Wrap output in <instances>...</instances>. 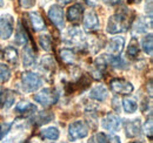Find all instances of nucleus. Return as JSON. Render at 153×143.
Wrapping results in <instances>:
<instances>
[{"label": "nucleus", "mask_w": 153, "mask_h": 143, "mask_svg": "<svg viewBox=\"0 0 153 143\" xmlns=\"http://www.w3.org/2000/svg\"><path fill=\"white\" fill-rule=\"evenodd\" d=\"M107 96H108V90L102 85H98L96 87H93L90 91V97L99 102H104L107 99Z\"/></svg>", "instance_id": "4468645a"}, {"label": "nucleus", "mask_w": 153, "mask_h": 143, "mask_svg": "<svg viewBox=\"0 0 153 143\" xmlns=\"http://www.w3.org/2000/svg\"><path fill=\"white\" fill-rule=\"evenodd\" d=\"M124 11L113 14L110 17L107 21V32L110 34H118L120 32L127 31L130 26V18H128V12L126 8H123Z\"/></svg>", "instance_id": "f257e3e1"}, {"label": "nucleus", "mask_w": 153, "mask_h": 143, "mask_svg": "<svg viewBox=\"0 0 153 143\" xmlns=\"http://www.w3.org/2000/svg\"><path fill=\"white\" fill-rule=\"evenodd\" d=\"M110 88L115 94L127 95L133 91V85L124 79H112L110 81Z\"/></svg>", "instance_id": "39448f33"}, {"label": "nucleus", "mask_w": 153, "mask_h": 143, "mask_svg": "<svg viewBox=\"0 0 153 143\" xmlns=\"http://www.w3.org/2000/svg\"><path fill=\"white\" fill-rule=\"evenodd\" d=\"M34 101L40 103L42 107H50L58 102L59 94L54 88H45L33 96Z\"/></svg>", "instance_id": "f03ea898"}, {"label": "nucleus", "mask_w": 153, "mask_h": 143, "mask_svg": "<svg viewBox=\"0 0 153 143\" xmlns=\"http://www.w3.org/2000/svg\"><path fill=\"white\" fill-rule=\"evenodd\" d=\"M37 110V107L30 102H20L16 106V111L19 114H33Z\"/></svg>", "instance_id": "412c9836"}, {"label": "nucleus", "mask_w": 153, "mask_h": 143, "mask_svg": "<svg viewBox=\"0 0 153 143\" xmlns=\"http://www.w3.org/2000/svg\"><path fill=\"white\" fill-rule=\"evenodd\" d=\"M124 46H125V39L123 36H115L110 40L107 45V52L112 56H118L123 52Z\"/></svg>", "instance_id": "9b49d317"}, {"label": "nucleus", "mask_w": 153, "mask_h": 143, "mask_svg": "<svg viewBox=\"0 0 153 143\" xmlns=\"http://www.w3.org/2000/svg\"><path fill=\"white\" fill-rule=\"evenodd\" d=\"M124 127H125L126 136L130 137V139L140 136V134H141V123H140V120H139V119L125 121Z\"/></svg>", "instance_id": "9d476101"}, {"label": "nucleus", "mask_w": 153, "mask_h": 143, "mask_svg": "<svg viewBox=\"0 0 153 143\" xmlns=\"http://www.w3.org/2000/svg\"><path fill=\"white\" fill-rule=\"evenodd\" d=\"M130 143H143L141 141H134V142H130Z\"/></svg>", "instance_id": "79ce46f5"}, {"label": "nucleus", "mask_w": 153, "mask_h": 143, "mask_svg": "<svg viewBox=\"0 0 153 143\" xmlns=\"http://www.w3.org/2000/svg\"><path fill=\"white\" fill-rule=\"evenodd\" d=\"M39 45L42 49L45 51H51L52 49V38L48 35V34H45V35H40L39 36Z\"/></svg>", "instance_id": "bb28decb"}, {"label": "nucleus", "mask_w": 153, "mask_h": 143, "mask_svg": "<svg viewBox=\"0 0 153 143\" xmlns=\"http://www.w3.org/2000/svg\"><path fill=\"white\" fill-rule=\"evenodd\" d=\"M138 54H139V42L135 38H132V40L128 45V48H127V55L131 59H134L138 56Z\"/></svg>", "instance_id": "a878e982"}, {"label": "nucleus", "mask_w": 153, "mask_h": 143, "mask_svg": "<svg viewBox=\"0 0 153 143\" xmlns=\"http://www.w3.org/2000/svg\"><path fill=\"white\" fill-rule=\"evenodd\" d=\"M87 135H88V128L82 121H76L68 127V139L71 141L84 139Z\"/></svg>", "instance_id": "20e7f679"}, {"label": "nucleus", "mask_w": 153, "mask_h": 143, "mask_svg": "<svg viewBox=\"0 0 153 143\" xmlns=\"http://www.w3.org/2000/svg\"><path fill=\"white\" fill-rule=\"evenodd\" d=\"M59 130L56 127H48V128H45L40 131V136L42 139H46V140H51V141H56L59 139Z\"/></svg>", "instance_id": "a211bd4d"}, {"label": "nucleus", "mask_w": 153, "mask_h": 143, "mask_svg": "<svg viewBox=\"0 0 153 143\" xmlns=\"http://www.w3.org/2000/svg\"><path fill=\"white\" fill-rule=\"evenodd\" d=\"M67 35L70 38V42L76 47H85L86 45V39L81 29L78 27H71L67 32Z\"/></svg>", "instance_id": "1a4fd4ad"}, {"label": "nucleus", "mask_w": 153, "mask_h": 143, "mask_svg": "<svg viewBox=\"0 0 153 143\" xmlns=\"http://www.w3.org/2000/svg\"><path fill=\"white\" fill-rule=\"evenodd\" d=\"M19 5L22 8H32L36 5V0H19Z\"/></svg>", "instance_id": "f704fd0d"}, {"label": "nucleus", "mask_w": 153, "mask_h": 143, "mask_svg": "<svg viewBox=\"0 0 153 143\" xmlns=\"http://www.w3.org/2000/svg\"><path fill=\"white\" fill-rule=\"evenodd\" d=\"M105 4H107V5H111V6H113V5H118V4H120V1L121 0H102Z\"/></svg>", "instance_id": "e433bc0d"}, {"label": "nucleus", "mask_w": 153, "mask_h": 143, "mask_svg": "<svg viewBox=\"0 0 153 143\" xmlns=\"http://www.w3.org/2000/svg\"><path fill=\"white\" fill-rule=\"evenodd\" d=\"M2 56H4V59L6 61H8V62H11L13 65H16L18 62V52H17L16 48H13L11 46H8V47L5 48Z\"/></svg>", "instance_id": "aec40b11"}, {"label": "nucleus", "mask_w": 153, "mask_h": 143, "mask_svg": "<svg viewBox=\"0 0 153 143\" xmlns=\"http://www.w3.org/2000/svg\"><path fill=\"white\" fill-rule=\"evenodd\" d=\"M21 83H22V88L25 91L33 93L41 87L42 81L38 74L33 72H25L21 75Z\"/></svg>", "instance_id": "7ed1b4c3"}, {"label": "nucleus", "mask_w": 153, "mask_h": 143, "mask_svg": "<svg viewBox=\"0 0 153 143\" xmlns=\"http://www.w3.org/2000/svg\"><path fill=\"white\" fill-rule=\"evenodd\" d=\"M100 24H99V19L98 15L93 11H88L86 12L85 17H84V27L86 31H97L99 28Z\"/></svg>", "instance_id": "f8f14e48"}, {"label": "nucleus", "mask_w": 153, "mask_h": 143, "mask_svg": "<svg viewBox=\"0 0 153 143\" xmlns=\"http://www.w3.org/2000/svg\"><path fill=\"white\" fill-rule=\"evenodd\" d=\"M60 59L66 65H73L76 62V53L72 51V49H68V48H64L60 51Z\"/></svg>", "instance_id": "6ab92c4d"}, {"label": "nucleus", "mask_w": 153, "mask_h": 143, "mask_svg": "<svg viewBox=\"0 0 153 143\" xmlns=\"http://www.w3.org/2000/svg\"><path fill=\"white\" fill-rule=\"evenodd\" d=\"M141 47L144 49V52L147 55H152L153 53V36L152 34L144 36L141 40Z\"/></svg>", "instance_id": "b1692460"}, {"label": "nucleus", "mask_w": 153, "mask_h": 143, "mask_svg": "<svg viewBox=\"0 0 153 143\" xmlns=\"http://www.w3.org/2000/svg\"><path fill=\"white\" fill-rule=\"evenodd\" d=\"M84 14V7L80 4H74L67 10V19L71 22H78L80 21Z\"/></svg>", "instance_id": "ddd939ff"}, {"label": "nucleus", "mask_w": 153, "mask_h": 143, "mask_svg": "<svg viewBox=\"0 0 153 143\" xmlns=\"http://www.w3.org/2000/svg\"><path fill=\"white\" fill-rule=\"evenodd\" d=\"M48 18L51 19V21L53 22V25H56L59 29L64 28L65 21H64V11L59 5H53L50 7L48 10Z\"/></svg>", "instance_id": "6e6552de"}, {"label": "nucleus", "mask_w": 153, "mask_h": 143, "mask_svg": "<svg viewBox=\"0 0 153 143\" xmlns=\"http://www.w3.org/2000/svg\"><path fill=\"white\" fill-rule=\"evenodd\" d=\"M133 28H134V32L138 33V34L146 33V32H147V24L143 20V18H139V19H137Z\"/></svg>", "instance_id": "7c9ffc66"}, {"label": "nucleus", "mask_w": 153, "mask_h": 143, "mask_svg": "<svg viewBox=\"0 0 153 143\" xmlns=\"http://www.w3.org/2000/svg\"><path fill=\"white\" fill-rule=\"evenodd\" d=\"M108 140L110 143H120V139L115 135H108Z\"/></svg>", "instance_id": "c9c22d12"}, {"label": "nucleus", "mask_w": 153, "mask_h": 143, "mask_svg": "<svg viewBox=\"0 0 153 143\" xmlns=\"http://www.w3.org/2000/svg\"><path fill=\"white\" fill-rule=\"evenodd\" d=\"M14 41H16V43H17L18 46H25V45L27 43V41H28V39H27V33H26L25 28H24L21 25L18 26Z\"/></svg>", "instance_id": "4be33fe9"}, {"label": "nucleus", "mask_w": 153, "mask_h": 143, "mask_svg": "<svg viewBox=\"0 0 153 143\" xmlns=\"http://www.w3.org/2000/svg\"><path fill=\"white\" fill-rule=\"evenodd\" d=\"M0 95H1V91H0ZM0 105H1V103H0Z\"/></svg>", "instance_id": "c03bdc74"}, {"label": "nucleus", "mask_w": 153, "mask_h": 143, "mask_svg": "<svg viewBox=\"0 0 153 143\" xmlns=\"http://www.w3.org/2000/svg\"><path fill=\"white\" fill-rule=\"evenodd\" d=\"M0 57H1V52H0Z\"/></svg>", "instance_id": "37998d69"}, {"label": "nucleus", "mask_w": 153, "mask_h": 143, "mask_svg": "<svg viewBox=\"0 0 153 143\" xmlns=\"http://www.w3.org/2000/svg\"><path fill=\"white\" fill-rule=\"evenodd\" d=\"M98 1H99V0H86V2H87L90 6H96L97 4H98Z\"/></svg>", "instance_id": "4c0bfd02"}, {"label": "nucleus", "mask_w": 153, "mask_h": 143, "mask_svg": "<svg viewBox=\"0 0 153 143\" xmlns=\"http://www.w3.org/2000/svg\"><path fill=\"white\" fill-rule=\"evenodd\" d=\"M108 65H112L115 68L124 69L126 68V62L118 55V56H108Z\"/></svg>", "instance_id": "c85d7f7f"}, {"label": "nucleus", "mask_w": 153, "mask_h": 143, "mask_svg": "<svg viewBox=\"0 0 153 143\" xmlns=\"http://www.w3.org/2000/svg\"><path fill=\"white\" fill-rule=\"evenodd\" d=\"M11 127H12V123H11V122H7V123L5 122V123H1V125H0V140H2V139L8 134Z\"/></svg>", "instance_id": "72a5a7b5"}, {"label": "nucleus", "mask_w": 153, "mask_h": 143, "mask_svg": "<svg viewBox=\"0 0 153 143\" xmlns=\"http://www.w3.org/2000/svg\"><path fill=\"white\" fill-rule=\"evenodd\" d=\"M22 62L25 67H31L36 62V54L31 46H26L22 53Z\"/></svg>", "instance_id": "f3484780"}, {"label": "nucleus", "mask_w": 153, "mask_h": 143, "mask_svg": "<svg viewBox=\"0 0 153 143\" xmlns=\"http://www.w3.org/2000/svg\"><path fill=\"white\" fill-rule=\"evenodd\" d=\"M131 2H139V1H141V0H130Z\"/></svg>", "instance_id": "a19ab883"}, {"label": "nucleus", "mask_w": 153, "mask_h": 143, "mask_svg": "<svg viewBox=\"0 0 153 143\" xmlns=\"http://www.w3.org/2000/svg\"><path fill=\"white\" fill-rule=\"evenodd\" d=\"M11 77V69L5 63H0V83H5Z\"/></svg>", "instance_id": "cd10ccee"}, {"label": "nucleus", "mask_w": 153, "mask_h": 143, "mask_svg": "<svg viewBox=\"0 0 153 143\" xmlns=\"http://www.w3.org/2000/svg\"><path fill=\"white\" fill-rule=\"evenodd\" d=\"M54 119V115L50 111H42V113H39V115L34 119L37 125H45V123H48L50 121H52Z\"/></svg>", "instance_id": "393cba45"}, {"label": "nucleus", "mask_w": 153, "mask_h": 143, "mask_svg": "<svg viewBox=\"0 0 153 143\" xmlns=\"http://www.w3.org/2000/svg\"><path fill=\"white\" fill-rule=\"evenodd\" d=\"M4 6V0H0V7H2Z\"/></svg>", "instance_id": "ea45409f"}, {"label": "nucleus", "mask_w": 153, "mask_h": 143, "mask_svg": "<svg viewBox=\"0 0 153 143\" xmlns=\"http://www.w3.org/2000/svg\"><path fill=\"white\" fill-rule=\"evenodd\" d=\"M88 143H110L108 135L105 133H97L90 139Z\"/></svg>", "instance_id": "c756f323"}, {"label": "nucleus", "mask_w": 153, "mask_h": 143, "mask_svg": "<svg viewBox=\"0 0 153 143\" xmlns=\"http://www.w3.org/2000/svg\"><path fill=\"white\" fill-rule=\"evenodd\" d=\"M62 4H67V2H70V1H72V0H60Z\"/></svg>", "instance_id": "58836bf2"}, {"label": "nucleus", "mask_w": 153, "mask_h": 143, "mask_svg": "<svg viewBox=\"0 0 153 143\" xmlns=\"http://www.w3.org/2000/svg\"><path fill=\"white\" fill-rule=\"evenodd\" d=\"M121 125V120L118 115L112 114V113H108L104 116V119L101 120V125L104 129L111 131V133H114L117 131Z\"/></svg>", "instance_id": "0eeeda50"}, {"label": "nucleus", "mask_w": 153, "mask_h": 143, "mask_svg": "<svg viewBox=\"0 0 153 143\" xmlns=\"http://www.w3.org/2000/svg\"><path fill=\"white\" fill-rule=\"evenodd\" d=\"M123 107H124V110L126 113L132 114L138 109V103H137V101L134 100L133 97H125L123 100Z\"/></svg>", "instance_id": "5701e85b"}, {"label": "nucleus", "mask_w": 153, "mask_h": 143, "mask_svg": "<svg viewBox=\"0 0 153 143\" xmlns=\"http://www.w3.org/2000/svg\"><path fill=\"white\" fill-rule=\"evenodd\" d=\"M14 28V20L10 14H5L0 18V38L6 40L13 33Z\"/></svg>", "instance_id": "423d86ee"}, {"label": "nucleus", "mask_w": 153, "mask_h": 143, "mask_svg": "<svg viewBox=\"0 0 153 143\" xmlns=\"http://www.w3.org/2000/svg\"><path fill=\"white\" fill-rule=\"evenodd\" d=\"M40 66H42L44 69H50V72H53L54 71L56 62H54V60L51 56H46V57H42Z\"/></svg>", "instance_id": "2f4dec72"}, {"label": "nucleus", "mask_w": 153, "mask_h": 143, "mask_svg": "<svg viewBox=\"0 0 153 143\" xmlns=\"http://www.w3.org/2000/svg\"><path fill=\"white\" fill-rule=\"evenodd\" d=\"M144 129H145V133L146 135L152 140V135H153V123H152V115H150V119L149 121H146V123L144 125Z\"/></svg>", "instance_id": "473e14b6"}, {"label": "nucleus", "mask_w": 153, "mask_h": 143, "mask_svg": "<svg viewBox=\"0 0 153 143\" xmlns=\"http://www.w3.org/2000/svg\"><path fill=\"white\" fill-rule=\"evenodd\" d=\"M28 17H30V21H31V25H32L34 32H40V31H44L46 28L45 21L39 13L32 12V13L28 14Z\"/></svg>", "instance_id": "2eb2a0df"}, {"label": "nucleus", "mask_w": 153, "mask_h": 143, "mask_svg": "<svg viewBox=\"0 0 153 143\" xmlns=\"http://www.w3.org/2000/svg\"><path fill=\"white\" fill-rule=\"evenodd\" d=\"M14 94L11 91V90H6V91H1V95H0V103L2 105L4 109H8L13 106L14 103Z\"/></svg>", "instance_id": "dca6fc26"}]
</instances>
